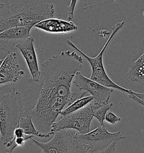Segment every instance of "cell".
Returning <instances> with one entry per match:
<instances>
[{
    "label": "cell",
    "mask_w": 144,
    "mask_h": 153,
    "mask_svg": "<svg viewBox=\"0 0 144 153\" xmlns=\"http://www.w3.org/2000/svg\"><path fill=\"white\" fill-rule=\"evenodd\" d=\"M83 62L75 51H63L42 63L38 81L28 80L29 86L22 98L24 112L25 117L31 116L39 132L54 135L51 132L53 123L76 94L71 90L72 82Z\"/></svg>",
    "instance_id": "6da1fadb"
},
{
    "label": "cell",
    "mask_w": 144,
    "mask_h": 153,
    "mask_svg": "<svg viewBox=\"0 0 144 153\" xmlns=\"http://www.w3.org/2000/svg\"><path fill=\"white\" fill-rule=\"evenodd\" d=\"M54 14L53 4L43 1L11 4L0 18V32L12 27H34L54 18Z\"/></svg>",
    "instance_id": "7a4b0ae2"
},
{
    "label": "cell",
    "mask_w": 144,
    "mask_h": 153,
    "mask_svg": "<svg viewBox=\"0 0 144 153\" xmlns=\"http://www.w3.org/2000/svg\"><path fill=\"white\" fill-rule=\"evenodd\" d=\"M25 117L22 97L13 86H0V137L7 145L14 137V133L20 118Z\"/></svg>",
    "instance_id": "3957f363"
},
{
    "label": "cell",
    "mask_w": 144,
    "mask_h": 153,
    "mask_svg": "<svg viewBox=\"0 0 144 153\" xmlns=\"http://www.w3.org/2000/svg\"><path fill=\"white\" fill-rule=\"evenodd\" d=\"M124 24V22H119V23H117L112 27L110 35L104 45L103 48H102V50H101L98 55H97L94 57H90L87 55H86L83 52H82V51L80 50L76 45H75L73 43H72V42L70 40L67 39V43L68 45L72 47V48L77 51L83 57H85V58L90 63V66L92 68V74L90 78L91 80L95 82H97L100 84L105 86L106 87L112 88V89H116L121 91L127 94H133L134 93V91L124 88L121 86L117 85V84L113 82L107 75L104 68L103 63V55L105 51L107 49L108 45H109V44L111 43L114 36H115V35L117 34V32L123 27Z\"/></svg>",
    "instance_id": "277c9868"
},
{
    "label": "cell",
    "mask_w": 144,
    "mask_h": 153,
    "mask_svg": "<svg viewBox=\"0 0 144 153\" xmlns=\"http://www.w3.org/2000/svg\"><path fill=\"white\" fill-rule=\"evenodd\" d=\"M76 133L71 130L55 132L53 138L44 143L31 140L45 153H90L85 145L75 139Z\"/></svg>",
    "instance_id": "5b68a950"
},
{
    "label": "cell",
    "mask_w": 144,
    "mask_h": 153,
    "mask_svg": "<svg viewBox=\"0 0 144 153\" xmlns=\"http://www.w3.org/2000/svg\"><path fill=\"white\" fill-rule=\"evenodd\" d=\"M94 109L90 103L85 107L63 116L53 123L51 132L54 133L64 130H75L80 134H86L90 131V126L94 118Z\"/></svg>",
    "instance_id": "8992f818"
},
{
    "label": "cell",
    "mask_w": 144,
    "mask_h": 153,
    "mask_svg": "<svg viewBox=\"0 0 144 153\" xmlns=\"http://www.w3.org/2000/svg\"><path fill=\"white\" fill-rule=\"evenodd\" d=\"M74 137L80 143L85 145L90 153L100 152L107 148L113 142L125 139L121 131L110 132L104 125H100L94 130L86 134L76 132Z\"/></svg>",
    "instance_id": "52a82bcc"
},
{
    "label": "cell",
    "mask_w": 144,
    "mask_h": 153,
    "mask_svg": "<svg viewBox=\"0 0 144 153\" xmlns=\"http://www.w3.org/2000/svg\"><path fill=\"white\" fill-rule=\"evenodd\" d=\"M73 82L80 90L85 91L91 94L94 102L108 103L113 89L102 85L84 76L80 71L76 73L73 79Z\"/></svg>",
    "instance_id": "ba28073f"
},
{
    "label": "cell",
    "mask_w": 144,
    "mask_h": 153,
    "mask_svg": "<svg viewBox=\"0 0 144 153\" xmlns=\"http://www.w3.org/2000/svg\"><path fill=\"white\" fill-rule=\"evenodd\" d=\"M33 27L10 28L0 32V51L9 53L16 48V45L30 36V32Z\"/></svg>",
    "instance_id": "9c48e42d"
},
{
    "label": "cell",
    "mask_w": 144,
    "mask_h": 153,
    "mask_svg": "<svg viewBox=\"0 0 144 153\" xmlns=\"http://www.w3.org/2000/svg\"><path fill=\"white\" fill-rule=\"evenodd\" d=\"M33 41V38L32 36H29L20 42L16 45V48L20 51L26 62L27 66L31 74L30 79L32 81H37L40 77V68L38 65Z\"/></svg>",
    "instance_id": "30bf717a"
},
{
    "label": "cell",
    "mask_w": 144,
    "mask_h": 153,
    "mask_svg": "<svg viewBox=\"0 0 144 153\" xmlns=\"http://www.w3.org/2000/svg\"><path fill=\"white\" fill-rule=\"evenodd\" d=\"M16 55L14 52L10 53L2 63L0 68V86L8 82H16L24 75Z\"/></svg>",
    "instance_id": "8fae6325"
},
{
    "label": "cell",
    "mask_w": 144,
    "mask_h": 153,
    "mask_svg": "<svg viewBox=\"0 0 144 153\" xmlns=\"http://www.w3.org/2000/svg\"><path fill=\"white\" fill-rule=\"evenodd\" d=\"M34 27L37 29L55 34L68 33L76 31L78 29V27L72 22H67L55 18L40 22Z\"/></svg>",
    "instance_id": "7c38bea8"
},
{
    "label": "cell",
    "mask_w": 144,
    "mask_h": 153,
    "mask_svg": "<svg viewBox=\"0 0 144 153\" xmlns=\"http://www.w3.org/2000/svg\"><path fill=\"white\" fill-rule=\"evenodd\" d=\"M127 76L128 81L144 85V51L138 59L130 63Z\"/></svg>",
    "instance_id": "4fadbf2b"
},
{
    "label": "cell",
    "mask_w": 144,
    "mask_h": 153,
    "mask_svg": "<svg viewBox=\"0 0 144 153\" xmlns=\"http://www.w3.org/2000/svg\"><path fill=\"white\" fill-rule=\"evenodd\" d=\"M18 127L22 129L24 134L28 136H36L39 137H48L51 134H44L37 130L34 125L32 117L30 115L20 118Z\"/></svg>",
    "instance_id": "5bb4252c"
},
{
    "label": "cell",
    "mask_w": 144,
    "mask_h": 153,
    "mask_svg": "<svg viewBox=\"0 0 144 153\" xmlns=\"http://www.w3.org/2000/svg\"><path fill=\"white\" fill-rule=\"evenodd\" d=\"M92 100H94V98L91 95L85 97H81V98L77 99L73 103L70 104L66 109H63L60 114L63 117L70 113L80 110L91 103Z\"/></svg>",
    "instance_id": "9a60e30c"
},
{
    "label": "cell",
    "mask_w": 144,
    "mask_h": 153,
    "mask_svg": "<svg viewBox=\"0 0 144 153\" xmlns=\"http://www.w3.org/2000/svg\"><path fill=\"white\" fill-rule=\"evenodd\" d=\"M112 103H106L103 104L101 107L95 110L94 112V117L96 118L100 123V125H104V122L105 117L109 109L112 107Z\"/></svg>",
    "instance_id": "2e32d148"
},
{
    "label": "cell",
    "mask_w": 144,
    "mask_h": 153,
    "mask_svg": "<svg viewBox=\"0 0 144 153\" xmlns=\"http://www.w3.org/2000/svg\"><path fill=\"white\" fill-rule=\"evenodd\" d=\"M122 118L121 117H118L117 115L111 111H108L106 114L105 117V120L109 123L114 125L118 122L121 121Z\"/></svg>",
    "instance_id": "e0dca14e"
},
{
    "label": "cell",
    "mask_w": 144,
    "mask_h": 153,
    "mask_svg": "<svg viewBox=\"0 0 144 153\" xmlns=\"http://www.w3.org/2000/svg\"><path fill=\"white\" fill-rule=\"evenodd\" d=\"M77 4V1L72 0L67 7V18L68 22H72L74 17V10Z\"/></svg>",
    "instance_id": "ac0fdd59"
},
{
    "label": "cell",
    "mask_w": 144,
    "mask_h": 153,
    "mask_svg": "<svg viewBox=\"0 0 144 153\" xmlns=\"http://www.w3.org/2000/svg\"><path fill=\"white\" fill-rule=\"evenodd\" d=\"M116 141L113 142L112 144H110L109 146H108L107 148L104 149L100 151L99 153H116Z\"/></svg>",
    "instance_id": "d6986e66"
},
{
    "label": "cell",
    "mask_w": 144,
    "mask_h": 153,
    "mask_svg": "<svg viewBox=\"0 0 144 153\" xmlns=\"http://www.w3.org/2000/svg\"><path fill=\"white\" fill-rule=\"evenodd\" d=\"M135 93H136V91H134V93L133 94H127V96L130 99H132L133 100L135 101L136 102L141 104L142 105H143L144 107V99L142 100V99H140L139 98H138L137 97H136L135 95H134Z\"/></svg>",
    "instance_id": "ffe728a7"
},
{
    "label": "cell",
    "mask_w": 144,
    "mask_h": 153,
    "mask_svg": "<svg viewBox=\"0 0 144 153\" xmlns=\"http://www.w3.org/2000/svg\"><path fill=\"white\" fill-rule=\"evenodd\" d=\"M25 135L26 134H24L23 130L19 127L15 129L14 133V137H24Z\"/></svg>",
    "instance_id": "44dd1931"
},
{
    "label": "cell",
    "mask_w": 144,
    "mask_h": 153,
    "mask_svg": "<svg viewBox=\"0 0 144 153\" xmlns=\"http://www.w3.org/2000/svg\"><path fill=\"white\" fill-rule=\"evenodd\" d=\"M4 3H2V2H0V10L2 9H3V8H4Z\"/></svg>",
    "instance_id": "7402d4cb"
},
{
    "label": "cell",
    "mask_w": 144,
    "mask_h": 153,
    "mask_svg": "<svg viewBox=\"0 0 144 153\" xmlns=\"http://www.w3.org/2000/svg\"><path fill=\"white\" fill-rule=\"evenodd\" d=\"M4 59H0V68H1V66L2 65V63L4 62Z\"/></svg>",
    "instance_id": "603a6c76"
},
{
    "label": "cell",
    "mask_w": 144,
    "mask_h": 153,
    "mask_svg": "<svg viewBox=\"0 0 144 153\" xmlns=\"http://www.w3.org/2000/svg\"><path fill=\"white\" fill-rule=\"evenodd\" d=\"M142 15H143V16H144V11H143V13H142Z\"/></svg>",
    "instance_id": "cb8c5ba5"
},
{
    "label": "cell",
    "mask_w": 144,
    "mask_h": 153,
    "mask_svg": "<svg viewBox=\"0 0 144 153\" xmlns=\"http://www.w3.org/2000/svg\"><path fill=\"white\" fill-rule=\"evenodd\" d=\"M44 153V152H43V151H42V152H41V153Z\"/></svg>",
    "instance_id": "d4e9b609"
}]
</instances>
